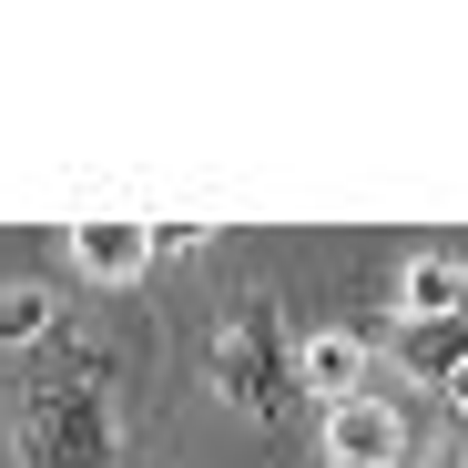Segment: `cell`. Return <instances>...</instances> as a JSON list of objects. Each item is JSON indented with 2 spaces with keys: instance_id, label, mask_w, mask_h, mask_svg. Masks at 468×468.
<instances>
[{
  "instance_id": "cell-1",
  "label": "cell",
  "mask_w": 468,
  "mask_h": 468,
  "mask_svg": "<svg viewBox=\"0 0 468 468\" xmlns=\"http://www.w3.org/2000/svg\"><path fill=\"white\" fill-rule=\"evenodd\" d=\"M41 367L21 377V468H122V438H112V346L92 336H51L31 346Z\"/></svg>"
},
{
  "instance_id": "cell-2",
  "label": "cell",
  "mask_w": 468,
  "mask_h": 468,
  "mask_svg": "<svg viewBox=\"0 0 468 468\" xmlns=\"http://www.w3.org/2000/svg\"><path fill=\"white\" fill-rule=\"evenodd\" d=\"M204 377H214V398L224 408H245V418H295V346H285V316H275V295H245L224 316V336H214V356H204Z\"/></svg>"
},
{
  "instance_id": "cell-3",
  "label": "cell",
  "mask_w": 468,
  "mask_h": 468,
  "mask_svg": "<svg viewBox=\"0 0 468 468\" xmlns=\"http://www.w3.org/2000/svg\"><path fill=\"white\" fill-rule=\"evenodd\" d=\"M326 458L336 468H398L408 458V418L387 398H346V408H326Z\"/></svg>"
},
{
  "instance_id": "cell-4",
  "label": "cell",
  "mask_w": 468,
  "mask_h": 468,
  "mask_svg": "<svg viewBox=\"0 0 468 468\" xmlns=\"http://www.w3.org/2000/svg\"><path fill=\"white\" fill-rule=\"evenodd\" d=\"M71 265H82L92 285H133V275L153 265V224H133V214H82V224H71Z\"/></svg>"
},
{
  "instance_id": "cell-5",
  "label": "cell",
  "mask_w": 468,
  "mask_h": 468,
  "mask_svg": "<svg viewBox=\"0 0 468 468\" xmlns=\"http://www.w3.org/2000/svg\"><path fill=\"white\" fill-rule=\"evenodd\" d=\"M398 367L428 377V387H448L468 367V305H458V316H398Z\"/></svg>"
},
{
  "instance_id": "cell-6",
  "label": "cell",
  "mask_w": 468,
  "mask_h": 468,
  "mask_svg": "<svg viewBox=\"0 0 468 468\" xmlns=\"http://www.w3.org/2000/svg\"><path fill=\"white\" fill-rule=\"evenodd\" d=\"M295 377H305V398L346 408V398H367V346H356V336H316V346L295 356Z\"/></svg>"
},
{
  "instance_id": "cell-7",
  "label": "cell",
  "mask_w": 468,
  "mask_h": 468,
  "mask_svg": "<svg viewBox=\"0 0 468 468\" xmlns=\"http://www.w3.org/2000/svg\"><path fill=\"white\" fill-rule=\"evenodd\" d=\"M398 305H408V316H458V305H468V265H448V255H418Z\"/></svg>"
},
{
  "instance_id": "cell-8",
  "label": "cell",
  "mask_w": 468,
  "mask_h": 468,
  "mask_svg": "<svg viewBox=\"0 0 468 468\" xmlns=\"http://www.w3.org/2000/svg\"><path fill=\"white\" fill-rule=\"evenodd\" d=\"M61 326H51V295L41 285H11L0 295V346H51Z\"/></svg>"
},
{
  "instance_id": "cell-9",
  "label": "cell",
  "mask_w": 468,
  "mask_h": 468,
  "mask_svg": "<svg viewBox=\"0 0 468 468\" xmlns=\"http://www.w3.org/2000/svg\"><path fill=\"white\" fill-rule=\"evenodd\" d=\"M174 255H204V224H153V265H174Z\"/></svg>"
},
{
  "instance_id": "cell-10",
  "label": "cell",
  "mask_w": 468,
  "mask_h": 468,
  "mask_svg": "<svg viewBox=\"0 0 468 468\" xmlns=\"http://www.w3.org/2000/svg\"><path fill=\"white\" fill-rule=\"evenodd\" d=\"M438 468H468V418H458V438L438 448Z\"/></svg>"
},
{
  "instance_id": "cell-11",
  "label": "cell",
  "mask_w": 468,
  "mask_h": 468,
  "mask_svg": "<svg viewBox=\"0 0 468 468\" xmlns=\"http://www.w3.org/2000/svg\"><path fill=\"white\" fill-rule=\"evenodd\" d=\"M448 408H458V418H468V367H458V377H448Z\"/></svg>"
}]
</instances>
